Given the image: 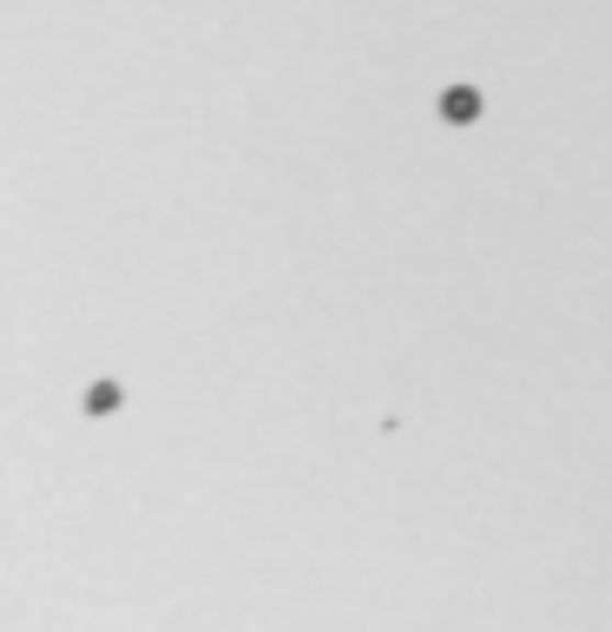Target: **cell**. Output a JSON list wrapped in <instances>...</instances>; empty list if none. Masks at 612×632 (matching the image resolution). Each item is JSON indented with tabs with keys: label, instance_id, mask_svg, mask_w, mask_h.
<instances>
[{
	"label": "cell",
	"instance_id": "2",
	"mask_svg": "<svg viewBox=\"0 0 612 632\" xmlns=\"http://www.w3.org/2000/svg\"><path fill=\"white\" fill-rule=\"evenodd\" d=\"M112 402H119V389H112V382H99V389H92V396H86V409H92V415H105V409H112Z\"/></svg>",
	"mask_w": 612,
	"mask_h": 632
},
{
	"label": "cell",
	"instance_id": "1",
	"mask_svg": "<svg viewBox=\"0 0 612 632\" xmlns=\"http://www.w3.org/2000/svg\"><path fill=\"white\" fill-rule=\"evenodd\" d=\"M442 119H448V125L481 119V92H475V86H448V92H442Z\"/></svg>",
	"mask_w": 612,
	"mask_h": 632
}]
</instances>
